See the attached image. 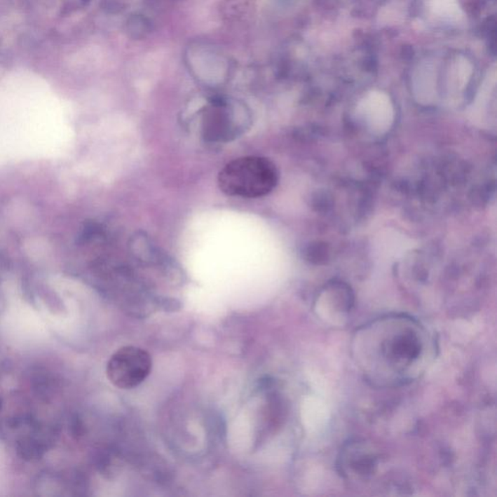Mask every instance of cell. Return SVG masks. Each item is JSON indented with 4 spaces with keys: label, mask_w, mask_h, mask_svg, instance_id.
<instances>
[{
    "label": "cell",
    "mask_w": 497,
    "mask_h": 497,
    "mask_svg": "<svg viewBox=\"0 0 497 497\" xmlns=\"http://www.w3.org/2000/svg\"><path fill=\"white\" fill-rule=\"evenodd\" d=\"M203 122L206 139L226 142L236 138L248 127L250 115L242 103L216 97L203 108Z\"/></svg>",
    "instance_id": "3"
},
{
    "label": "cell",
    "mask_w": 497,
    "mask_h": 497,
    "mask_svg": "<svg viewBox=\"0 0 497 497\" xmlns=\"http://www.w3.org/2000/svg\"><path fill=\"white\" fill-rule=\"evenodd\" d=\"M362 112V121L365 123V127L368 130L376 135H383L387 132L392 127L393 122V111L392 106L388 102H383L381 100V103L377 104L368 103L363 104Z\"/></svg>",
    "instance_id": "7"
},
{
    "label": "cell",
    "mask_w": 497,
    "mask_h": 497,
    "mask_svg": "<svg viewBox=\"0 0 497 497\" xmlns=\"http://www.w3.org/2000/svg\"><path fill=\"white\" fill-rule=\"evenodd\" d=\"M125 32L130 39H144L152 32V22L143 15H131L125 22Z\"/></svg>",
    "instance_id": "8"
},
{
    "label": "cell",
    "mask_w": 497,
    "mask_h": 497,
    "mask_svg": "<svg viewBox=\"0 0 497 497\" xmlns=\"http://www.w3.org/2000/svg\"><path fill=\"white\" fill-rule=\"evenodd\" d=\"M437 340L417 318L388 314L355 329L350 340L353 362L372 387L395 388L420 379L436 358Z\"/></svg>",
    "instance_id": "1"
},
{
    "label": "cell",
    "mask_w": 497,
    "mask_h": 497,
    "mask_svg": "<svg viewBox=\"0 0 497 497\" xmlns=\"http://www.w3.org/2000/svg\"><path fill=\"white\" fill-rule=\"evenodd\" d=\"M186 65L194 76L203 80L226 78L229 60L215 48L205 44L191 45L186 53Z\"/></svg>",
    "instance_id": "6"
},
{
    "label": "cell",
    "mask_w": 497,
    "mask_h": 497,
    "mask_svg": "<svg viewBox=\"0 0 497 497\" xmlns=\"http://www.w3.org/2000/svg\"><path fill=\"white\" fill-rule=\"evenodd\" d=\"M277 183L273 163L261 156H243L231 161L219 171V190L229 196L257 198L266 196Z\"/></svg>",
    "instance_id": "2"
},
{
    "label": "cell",
    "mask_w": 497,
    "mask_h": 497,
    "mask_svg": "<svg viewBox=\"0 0 497 497\" xmlns=\"http://www.w3.org/2000/svg\"><path fill=\"white\" fill-rule=\"evenodd\" d=\"M152 358L147 350L135 346L121 348L108 360V379L118 388L130 390L147 379L152 370Z\"/></svg>",
    "instance_id": "4"
},
{
    "label": "cell",
    "mask_w": 497,
    "mask_h": 497,
    "mask_svg": "<svg viewBox=\"0 0 497 497\" xmlns=\"http://www.w3.org/2000/svg\"><path fill=\"white\" fill-rule=\"evenodd\" d=\"M378 461L377 453L370 444L354 439L342 447L337 458V470L345 480L365 482L377 470Z\"/></svg>",
    "instance_id": "5"
}]
</instances>
